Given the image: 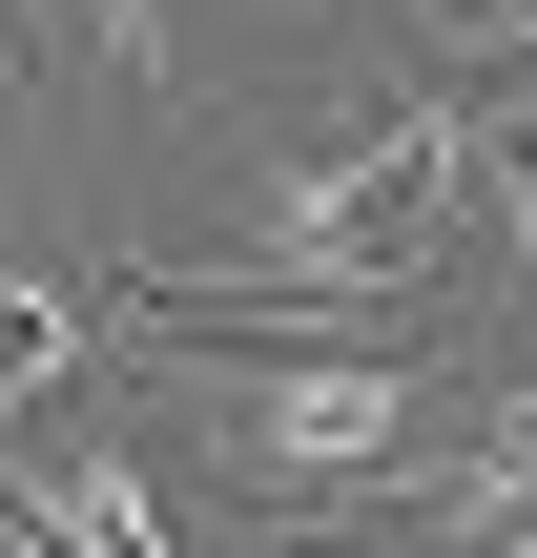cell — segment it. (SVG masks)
<instances>
[{
	"label": "cell",
	"mask_w": 537,
	"mask_h": 558,
	"mask_svg": "<svg viewBox=\"0 0 537 558\" xmlns=\"http://www.w3.org/2000/svg\"><path fill=\"white\" fill-rule=\"evenodd\" d=\"M497 373L517 352L476 331H186L124 290V435L248 538H373L497 414Z\"/></svg>",
	"instance_id": "2"
},
{
	"label": "cell",
	"mask_w": 537,
	"mask_h": 558,
	"mask_svg": "<svg viewBox=\"0 0 537 558\" xmlns=\"http://www.w3.org/2000/svg\"><path fill=\"white\" fill-rule=\"evenodd\" d=\"M186 331H476V83L393 21H310L290 62L207 83L186 207L124 248Z\"/></svg>",
	"instance_id": "1"
},
{
	"label": "cell",
	"mask_w": 537,
	"mask_h": 558,
	"mask_svg": "<svg viewBox=\"0 0 537 558\" xmlns=\"http://www.w3.org/2000/svg\"><path fill=\"white\" fill-rule=\"evenodd\" d=\"M186 124H207V41H186V0H0V145L186 166Z\"/></svg>",
	"instance_id": "3"
}]
</instances>
